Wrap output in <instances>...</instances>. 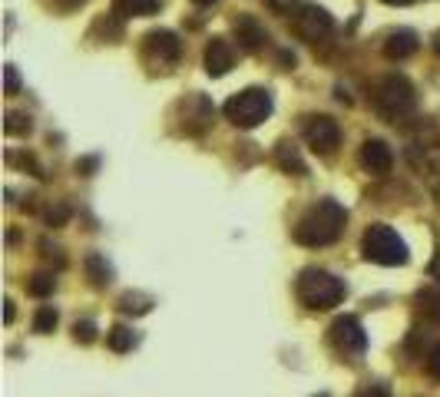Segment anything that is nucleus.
Segmentation results:
<instances>
[{"mask_svg":"<svg viewBox=\"0 0 440 397\" xmlns=\"http://www.w3.org/2000/svg\"><path fill=\"white\" fill-rule=\"evenodd\" d=\"M195 4H202V7H209V4H215V0H195Z\"/></svg>","mask_w":440,"mask_h":397,"instance_id":"72a5a7b5","label":"nucleus"},{"mask_svg":"<svg viewBox=\"0 0 440 397\" xmlns=\"http://www.w3.org/2000/svg\"><path fill=\"white\" fill-rule=\"evenodd\" d=\"M361 252H364V259H367V262L387 265V268H394V265H407V259H411L407 242L394 232L391 225H384V222H374V225H367V229H364Z\"/></svg>","mask_w":440,"mask_h":397,"instance_id":"7ed1b4c3","label":"nucleus"},{"mask_svg":"<svg viewBox=\"0 0 440 397\" xmlns=\"http://www.w3.org/2000/svg\"><path fill=\"white\" fill-rule=\"evenodd\" d=\"M40 249H43V259H53V262H57V268H63V265H67V259H63V249H60V245H50L47 239H43V242H40Z\"/></svg>","mask_w":440,"mask_h":397,"instance_id":"bb28decb","label":"nucleus"},{"mask_svg":"<svg viewBox=\"0 0 440 397\" xmlns=\"http://www.w3.org/2000/svg\"><path fill=\"white\" fill-rule=\"evenodd\" d=\"M291 27H295V33L301 40L318 43V40H325L328 33L335 30V20H331V13H328L325 7H318V4H301V10H298L295 20H291Z\"/></svg>","mask_w":440,"mask_h":397,"instance_id":"423d86ee","label":"nucleus"},{"mask_svg":"<svg viewBox=\"0 0 440 397\" xmlns=\"http://www.w3.org/2000/svg\"><path fill=\"white\" fill-rule=\"evenodd\" d=\"M106 344H109V351H116V354L133 351V344H136L133 328H126V325H113V328L106 331Z\"/></svg>","mask_w":440,"mask_h":397,"instance_id":"a211bd4d","label":"nucleus"},{"mask_svg":"<svg viewBox=\"0 0 440 397\" xmlns=\"http://www.w3.org/2000/svg\"><path fill=\"white\" fill-rule=\"evenodd\" d=\"M417 97H414V83L401 73H387V77L374 87V107L381 109L384 116H404V113H411Z\"/></svg>","mask_w":440,"mask_h":397,"instance_id":"39448f33","label":"nucleus"},{"mask_svg":"<svg viewBox=\"0 0 440 397\" xmlns=\"http://www.w3.org/2000/svg\"><path fill=\"white\" fill-rule=\"evenodd\" d=\"M202 63H205V73L209 77H225L235 63V50L225 37H212L205 43V53H202Z\"/></svg>","mask_w":440,"mask_h":397,"instance_id":"9b49d317","label":"nucleus"},{"mask_svg":"<svg viewBox=\"0 0 440 397\" xmlns=\"http://www.w3.org/2000/svg\"><path fill=\"white\" fill-rule=\"evenodd\" d=\"M417 50V33L414 30H394L391 37L384 40V57L387 60H407Z\"/></svg>","mask_w":440,"mask_h":397,"instance_id":"2eb2a0df","label":"nucleus"},{"mask_svg":"<svg viewBox=\"0 0 440 397\" xmlns=\"http://www.w3.org/2000/svg\"><path fill=\"white\" fill-rule=\"evenodd\" d=\"M73 338H77L80 344H93L96 341V325L93 321H77V325H73Z\"/></svg>","mask_w":440,"mask_h":397,"instance_id":"393cba45","label":"nucleus"},{"mask_svg":"<svg viewBox=\"0 0 440 397\" xmlns=\"http://www.w3.org/2000/svg\"><path fill=\"white\" fill-rule=\"evenodd\" d=\"M100 165V159L96 156H87V159H77V173H83V175H93V169Z\"/></svg>","mask_w":440,"mask_h":397,"instance_id":"c756f323","label":"nucleus"},{"mask_svg":"<svg viewBox=\"0 0 440 397\" xmlns=\"http://www.w3.org/2000/svg\"><path fill=\"white\" fill-rule=\"evenodd\" d=\"M4 129H7V136H27L30 129H33V123H30L27 113H7Z\"/></svg>","mask_w":440,"mask_h":397,"instance_id":"4be33fe9","label":"nucleus"},{"mask_svg":"<svg viewBox=\"0 0 440 397\" xmlns=\"http://www.w3.org/2000/svg\"><path fill=\"white\" fill-rule=\"evenodd\" d=\"M384 4H391V7H407V4H414V0H384Z\"/></svg>","mask_w":440,"mask_h":397,"instance_id":"473e14b6","label":"nucleus"},{"mask_svg":"<svg viewBox=\"0 0 440 397\" xmlns=\"http://www.w3.org/2000/svg\"><path fill=\"white\" fill-rule=\"evenodd\" d=\"M222 113L239 129H255L259 123H265V119L272 116V93L262 87H245V89H239L235 97L225 99Z\"/></svg>","mask_w":440,"mask_h":397,"instance_id":"20e7f679","label":"nucleus"},{"mask_svg":"<svg viewBox=\"0 0 440 397\" xmlns=\"http://www.w3.org/2000/svg\"><path fill=\"white\" fill-rule=\"evenodd\" d=\"M354 397H391V391L384 388V384H367V388H361Z\"/></svg>","mask_w":440,"mask_h":397,"instance_id":"c85d7f7f","label":"nucleus"},{"mask_svg":"<svg viewBox=\"0 0 440 397\" xmlns=\"http://www.w3.org/2000/svg\"><path fill=\"white\" fill-rule=\"evenodd\" d=\"M146 53L156 57L159 63H173L182 53V40L176 37L173 30H153V33L146 37Z\"/></svg>","mask_w":440,"mask_h":397,"instance_id":"f8f14e48","label":"nucleus"},{"mask_svg":"<svg viewBox=\"0 0 440 397\" xmlns=\"http://www.w3.org/2000/svg\"><path fill=\"white\" fill-rule=\"evenodd\" d=\"M275 156H278V165H281L288 175H305L308 173L305 163H301V156H298V149L291 143H278Z\"/></svg>","mask_w":440,"mask_h":397,"instance_id":"f3484780","label":"nucleus"},{"mask_svg":"<svg viewBox=\"0 0 440 397\" xmlns=\"http://www.w3.org/2000/svg\"><path fill=\"white\" fill-rule=\"evenodd\" d=\"M421 301H424V311H427V318H431V321H437V325H440V288L424 291V295H421Z\"/></svg>","mask_w":440,"mask_h":397,"instance_id":"b1692460","label":"nucleus"},{"mask_svg":"<svg viewBox=\"0 0 440 397\" xmlns=\"http://www.w3.org/2000/svg\"><path fill=\"white\" fill-rule=\"evenodd\" d=\"M305 143L315 156H331L341 146V129L331 116H305Z\"/></svg>","mask_w":440,"mask_h":397,"instance_id":"0eeeda50","label":"nucleus"},{"mask_svg":"<svg viewBox=\"0 0 440 397\" xmlns=\"http://www.w3.org/2000/svg\"><path fill=\"white\" fill-rule=\"evenodd\" d=\"M232 30H235V40H239L242 50H249V53H255V50H262L268 43V30L262 27L259 20L252 17V13H242L235 23H232Z\"/></svg>","mask_w":440,"mask_h":397,"instance_id":"ddd939ff","label":"nucleus"},{"mask_svg":"<svg viewBox=\"0 0 440 397\" xmlns=\"http://www.w3.org/2000/svg\"><path fill=\"white\" fill-rule=\"evenodd\" d=\"M4 80H7V93L14 97V93H20V73H17V67L14 63H7L4 67Z\"/></svg>","mask_w":440,"mask_h":397,"instance_id":"cd10ccee","label":"nucleus"},{"mask_svg":"<svg viewBox=\"0 0 440 397\" xmlns=\"http://www.w3.org/2000/svg\"><path fill=\"white\" fill-rule=\"evenodd\" d=\"M83 268H87V278L93 288H109L116 278L113 265L106 262V255H100V252H90L87 259H83Z\"/></svg>","mask_w":440,"mask_h":397,"instance_id":"4468645a","label":"nucleus"},{"mask_svg":"<svg viewBox=\"0 0 440 397\" xmlns=\"http://www.w3.org/2000/svg\"><path fill=\"white\" fill-rule=\"evenodd\" d=\"M70 215H73V212H70V205H67V202H53L47 212H43V219H47L50 229H60V225H67V222H70Z\"/></svg>","mask_w":440,"mask_h":397,"instance_id":"5701e85b","label":"nucleus"},{"mask_svg":"<svg viewBox=\"0 0 440 397\" xmlns=\"http://www.w3.org/2000/svg\"><path fill=\"white\" fill-rule=\"evenodd\" d=\"M434 47H437V57H440V40H437V43H434Z\"/></svg>","mask_w":440,"mask_h":397,"instance_id":"f704fd0d","label":"nucleus"},{"mask_svg":"<svg viewBox=\"0 0 440 397\" xmlns=\"http://www.w3.org/2000/svg\"><path fill=\"white\" fill-rule=\"evenodd\" d=\"M318 397H328V394H318Z\"/></svg>","mask_w":440,"mask_h":397,"instance_id":"c9c22d12","label":"nucleus"},{"mask_svg":"<svg viewBox=\"0 0 440 397\" xmlns=\"http://www.w3.org/2000/svg\"><path fill=\"white\" fill-rule=\"evenodd\" d=\"M119 311L123 315H146V311H153V298L143 295V291H123L119 295Z\"/></svg>","mask_w":440,"mask_h":397,"instance_id":"6ab92c4d","label":"nucleus"},{"mask_svg":"<svg viewBox=\"0 0 440 397\" xmlns=\"http://www.w3.org/2000/svg\"><path fill=\"white\" fill-rule=\"evenodd\" d=\"M53 288H57V278L47 275V271H37V275L27 278V291L33 298H47V295H53Z\"/></svg>","mask_w":440,"mask_h":397,"instance_id":"aec40b11","label":"nucleus"},{"mask_svg":"<svg viewBox=\"0 0 440 397\" xmlns=\"http://www.w3.org/2000/svg\"><path fill=\"white\" fill-rule=\"evenodd\" d=\"M57 321H60L57 308H53V305H43V308L33 315V331H37V335H50V331L57 328Z\"/></svg>","mask_w":440,"mask_h":397,"instance_id":"412c9836","label":"nucleus"},{"mask_svg":"<svg viewBox=\"0 0 440 397\" xmlns=\"http://www.w3.org/2000/svg\"><path fill=\"white\" fill-rule=\"evenodd\" d=\"M295 291L298 298H301V305L311 311H328L335 308V305H341L345 301V281L338 278L335 271L328 268H305L301 275H298L295 281Z\"/></svg>","mask_w":440,"mask_h":397,"instance_id":"f03ea898","label":"nucleus"},{"mask_svg":"<svg viewBox=\"0 0 440 397\" xmlns=\"http://www.w3.org/2000/svg\"><path fill=\"white\" fill-rule=\"evenodd\" d=\"M345 225H348L345 205H338L335 199H321L311 209H305V215L298 219L295 242L305 245V249H325V245H335L341 239Z\"/></svg>","mask_w":440,"mask_h":397,"instance_id":"f257e3e1","label":"nucleus"},{"mask_svg":"<svg viewBox=\"0 0 440 397\" xmlns=\"http://www.w3.org/2000/svg\"><path fill=\"white\" fill-rule=\"evenodd\" d=\"M14 318H17V308H14V301H7V308H4V321L10 325Z\"/></svg>","mask_w":440,"mask_h":397,"instance_id":"2f4dec72","label":"nucleus"},{"mask_svg":"<svg viewBox=\"0 0 440 397\" xmlns=\"http://www.w3.org/2000/svg\"><path fill=\"white\" fill-rule=\"evenodd\" d=\"M179 116H182V126L186 133H205L215 119V107H212L209 97L202 93H189V97L179 103Z\"/></svg>","mask_w":440,"mask_h":397,"instance_id":"1a4fd4ad","label":"nucleus"},{"mask_svg":"<svg viewBox=\"0 0 440 397\" xmlns=\"http://www.w3.org/2000/svg\"><path fill=\"white\" fill-rule=\"evenodd\" d=\"M113 10L119 17H149L159 10V0H113Z\"/></svg>","mask_w":440,"mask_h":397,"instance_id":"dca6fc26","label":"nucleus"},{"mask_svg":"<svg viewBox=\"0 0 440 397\" xmlns=\"http://www.w3.org/2000/svg\"><path fill=\"white\" fill-rule=\"evenodd\" d=\"M298 0H268V7L272 10H278V13H288V10L295 7Z\"/></svg>","mask_w":440,"mask_h":397,"instance_id":"7c9ffc66","label":"nucleus"},{"mask_svg":"<svg viewBox=\"0 0 440 397\" xmlns=\"http://www.w3.org/2000/svg\"><path fill=\"white\" fill-rule=\"evenodd\" d=\"M424 368H427V374H431L434 381H440V344H434V348L427 351V358H424Z\"/></svg>","mask_w":440,"mask_h":397,"instance_id":"a878e982","label":"nucleus"},{"mask_svg":"<svg viewBox=\"0 0 440 397\" xmlns=\"http://www.w3.org/2000/svg\"><path fill=\"white\" fill-rule=\"evenodd\" d=\"M331 344H335L341 354H364L367 348V335H364L361 321L354 315H341V318L331 321Z\"/></svg>","mask_w":440,"mask_h":397,"instance_id":"6e6552de","label":"nucleus"},{"mask_svg":"<svg viewBox=\"0 0 440 397\" xmlns=\"http://www.w3.org/2000/svg\"><path fill=\"white\" fill-rule=\"evenodd\" d=\"M358 163H361L364 173L384 175V173H391L394 153H391V146L384 143V139H364V143H361V153H358Z\"/></svg>","mask_w":440,"mask_h":397,"instance_id":"9d476101","label":"nucleus"}]
</instances>
